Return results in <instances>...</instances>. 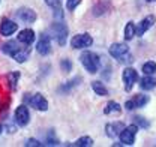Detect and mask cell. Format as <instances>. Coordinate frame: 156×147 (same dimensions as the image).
<instances>
[{"label":"cell","mask_w":156,"mask_h":147,"mask_svg":"<svg viewBox=\"0 0 156 147\" xmlns=\"http://www.w3.org/2000/svg\"><path fill=\"white\" fill-rule=\"evenodd\" d=\"M80 3H81V0H68L66 2V8H68V11H74Z\"/></svg>","instance_id":"obj_28"},{"label":"cell","mask_w":156,"mask_h":147,"mask_svg":"<svg viewBox=\"0 0 156 147\" xmlns=\"http://www.w3.org/2000/svg\"><path fill=\"white\" fill-rule=\"evenodd\" d=\"M20 48H21V47L18 45V42H15V41H9V42H6V44L2 45L3 53L8 54V56H11V57H14V56L17 54Z\"/></svg>","instance_id":"obj_15"},{"label":"cell","mask_w":156,"mask_h":147,"mask_svg":"<svg viewBox=\"0 0 156 147\" xmlns=\"http://www.w3.org/2000/svg\"><path fill=\"white\" fill-rule=\"evenodd\" d=\"M18 42L24 45H32L35 42V32L32 29H24L18 33Z\"/></svg>","instance_id":"obj_13"},{"label":"cell","mask_w":156,"mask_h":147,"mask_svg":"<svg viewBox=\"0 0 156 147\" xmlns=\"http://www.w3.org/2000/svg\"><path fill=\"white\" fill-rule=\"evenodd\" d=\"M30 53H32L30 47H29V45H26V47H21V48L18 50V53L14 56L12 59H14L15 62H18V63H24V62L30 57Z\"/></svg>","instance_id":"obj_16"},{"label":"cell","mask_w":156,"mask_h":147,"mask_svg":"<svg viewBox=\"0 0 156 147\" xmlns=\"http://www.w3.org/2000/svg\"><path fill=\"white\" fill-rule=\"evenodd\" d=\"M110 54L119 62H132V56L129 54V47L126 44H113L110 47Z\"/></svg>","instance_id":"obj_2"},{"label":"cell","mask_w":156,"mask_h":147,"mask_svg":"<svg viewBox=\"0 0 156 147\" xmlns=\"http://www.w3.org/2000/svg\"><path fill=\"white\" fill-rule=\"evenodd\" d=\"M53 32H54V36L57 39L58 45H65L66 44V39H68V27H66V24H63V23H54L53 24Z\"/></svg>","instance_id":"obj_7"},{"label":"cell","mask_w":156,"mask_h":147,"mask_svg":"<svg viewBox=\"0 0 156 147\" xmlns=\"http://www.w3.org/2000/svg\"><path fill=\"white\" fill-rule=\"evenodd\" d=\"M92 89H93V92L96 93L98 96H107V95H108L107 87H105L101 81H93V83H92Z\"/></svg>","instance_id":"obj_20"},{"label":"cell","mask_w":156,"mask_h":147,"mask_svg":"<svg viewBox=\"0 0 156 147\" xmlns=\"http://www.w3.org/2000/svg\"><path fill=\"white\" fill-rule=\"evenodd\" d=\"M6 78H8V86H9V89H11L12 92L17 90L18 80H20V72H9Z\"/></svg>","instance_id":"obj_18"},{"label":"cell","mask_w":156,"mask_h":147,"mask_svg":"<svg viewBox=\"0 0 156 147\" xmlns=\"http://www.w3.org/2000/svg\"><path fill=\"white\" fill-rule=\"evenodd\" d=\"M92 144H93V140L90 137H81V138H78L75 141V146L78 147H87V146H92Z\"/></svg>","instance_id":"obj_24"},{"label":"cell","mask_w":156,"mask_h":147,"mask_svg":"<svg viewBox=\"0 0 156 147\" xmlns=\"http://www.w3.org/2000/svg\"><path fill=\"white\" fill-rule=\"evenodd\" d=\"M18 30V24L14 23L12 20H2V24H0V33L3 36H11L14 35L15 32Z\"/></svg>","instance_id":"obj_9"},{"label":"cell","mask_w":156,"mask_h":147,"mask_svg":"<svg viewBox=\"0 0 156 147\" xmlns=\"http://www.w3.org/2000/svg\"><path fill=\"white\" fill-rule=\"evenodd\" d=\"M123 128H125L123 123L116 122V123H108V125L105 126V131H107V135H108L110 138H116V137H119V134L122 132Z\"/></svg>","instance_id":"obj_14"},{"label":"cell","mask_w":156,"mask_h":147,"mask_svg":"<svg viewBox=\"0 0 156 147\" xmlns=\"http://www.w3.org/2000/svg\"><path fill=\"white\" fill-rule=\"evenodd\" d=\"M60 68H62L63 72H71L72 71V62L69 59H65V60L60 62Z\"/></svg>","instance_id":"obj_26"},{"label":"cell","mask_w":156,"mask_h":147,"mask_svg":"<svg viewBox=\"0 0 156 147\" xmlns=\"http://www.w3.org/2000/svg\"><path fill=\"white\" fill-rule=\"evenodd\" d=\"M122 78H123V84H125V90L126 92H131L134 84L138 80V72H136L134 68H125V71L122 74Z\"/></svg>","instance_id":"obj_4"},{"label":"cell","mask_w":156,"mask_h":147,"mask_svg":"<svg viewBox=\"0 0 156 147\" xmlns=\"http://www.w3.org/2000/svg\"><path fill=\"white\" fill-rule=\"evenodd\" d=\"M132 102H134V105H135V108H140V107H144L147 102H149V96H146V95H136L135 98L132 99Z\"/></svg>","instance_id":"obj_22"},{"label":"cell","mask_w":156,"mask_h":147,"mask_svg":"<svg viewBox=\"0 0 156 147\" xmlns=\"http://www.w3.org/2000/svg\"><path fill=\"white\" fill-rule=\"evenodd\" d=\"M30 122V113L26 105H20L15 110V123L18 126H27Z\"/></svg>","instance_id":"obj_8"},{"label":"cell","mask_w":156,"mask_h":147,"mask_svg":"<svg viewBox=\"0 0 156 147\" xmlns=\"http://www.w3.org/2000/svg\"><path fill=\"white\" fill-rule=\"evenodd\" d=\"M120 111H122L120 105H119L117 102H114V101H111V102L107 104V107H105L104 113H105V114H119Z\"/></svg>","instance_id":"obj_21"},{"label":"cell","mask_w":156,"mask_h":147,"mask_svg":"<svg viewBox=\"0 0 156 147\" xmlns=\"http://www.w3.org/2000/svg\"><path fill=\"white\" fill-rule=\"evenodd\" d=\"M36 50H38L39 54L47 56L51 53V41L48 35H42L41 39L38 41V45H36Z\"/></svg>","instance_id":"obj_11"},{"label":"cell","mask_w":156,"mask_h":147,"mask_svg":"<svg viewBox=\"0 0 156 147\" xmlns=\"http://www.w3.org/2000/svg\"><path fill=\"white\" fill-rule=\"evenodd\" d=\"M17 17L18 20H21L23 23H27V24H32L36 21V12L33 9H29V8H21L17 11Z\"/></svg>","instance_id":"obj_10"},{"label":"cell","mask_w":156,"mask_h":147,"mask_svg":"<svg viewBox=\"0 0 156 147\" xmlns=\"http://www.w3.org/2000/svg\"><path fill=\"white\" fill-rule=\"evenodd\" d=\"M156 18L153 17V15H149V17H146L144 20H141L140 23H138V27H136V35L138 36H143L153 24H155Z\"/></svg>","instance_id":"obj_12"},{"label":"cell","mask_w":156,"mask_h":147,"mask_svg":"<svg viewBox=\"0 0 156 147\" xmlns=\"http://www.w3.org/2000/svg\"><path fill=\"white\" fill-rule=\"evenodd\" d=\"M146 2H155V0H146Z\"/></svg>","instance_id":"obj_32"},{"label":"cell","mask_w":156,"mask_h":147,"mask_svg":"<svg viewBox=\"0 0 156 147\" xmlns=\"http://www.w3.org/2000/svg\"><path fill=\"white\" fill-rule=\"evenodd\" d=\"M26 146H38V147H41L42 146V143H39L38 140H27V143H26Z\"/></svg>","instance_id":"obj_30"},{"label":"cell","mask_w":156,"mask_h":147,"mask_svg":"<svg viewBox=\"0 0 156 147\" xmlns=\"http://www.w3.org/2000/svg\"><path fill=\"white\" fill-rule=\"evenodd\" d=\"M136 132H138V126H136L135 123L134 125H129V126H125V128L122 129V132L119 134L120 143L123 146H132L135 143Z\"/></svg>","instance_id":"obj_3"},{"label":"cell","mask_w":156,"mask_h":147,"mask_svg":"<svg viewBox=\"0 0 156 147\" xmlns=\"http://www.w3.org/2000/svg\"><path fill=\"white\" fill-rule=\"evenodd\" d=\"M140 87L143 90H153L156 87V80L152 75H146L144 78L140 80Z\"/></svg>","instance_id":"obj_17"},{"label":"cell","mask_w":156,"mask_h":147,"mask_svg":"<svg viewBox=\"0 0 156 147\" xmlns=\"http://www.w3.org/2000/svg\"><path fill=\"white\" fill-rule=\"evenodd\" d=\"M78 83H80V78H74L72 81H69V84H65V86H63V87H62L60 90H62V92H63V90H66V92H68V90H69L71 87H74V86H77Z\"/></svg>","instance_id":"obj_29"},{"label":"cell","mask_w":156,"mask_h":147,"mask_svg":"<svg viewBox=\"0 0 156 147\" xmlns=\"http://www.w3.org/2000/svg\"><path fill=\"white\" fill-rule=\"evenodd\" d=\"M80 60L83 63V66L86 68V71L89 74H96L101 68V60L99 56L92 53V51H84L83 54L80 56Z\"/></svg>","instance_id":"obj_1"},{"label":"cell","mask_w":156,"mask_h":147,"mask_svg":"<svg viewBox=\"0 0 156 147\" xmlns=\"http://www.w3.org/2000/svg\"><path fill=\"white\" fill-rule=\"evenodd\" d=\"M135 35H136V26L132 21H129L126 24V27H125V39L126 41H131V39H134Z\"/></svg>","instance_id":"obj_19"},{"label":"cell","mask_w":156,"mask_h":147,"mask_svg":"<svg viewBox=\"0 0 156 147\" xmlns=\"http://www.w3.org/2000/svg\"><path fill=\"white\" fill-rule=\"evenodd\" d=\"M141 71L146 74V75H153L156 72V63L155 62H146L143 65V69Z\"/></svg>","instance_id":"obj_23"},{"label":"cell","mask_w":156,"mask_h":147,"mask_svg":"<svg viewBox=\"0 0 156 147\" xmlns=\"http://www.w3.org/2000/svg\"><path fill=\"white\" fill-rule=\"evenodd\" d=\"M93 44V39L90 35H87V33H81V35H77V36H74L71 39V45H72V48H75V50H83V48H87V47H90Z\"/></svg>","instance_id":"obj_6"},{"label":"cell","mask_w":156,"mask_h":147,"mask_svg":"<svg viewBox=\"0 0 156 147\" xmlns=\"http://www.w3.org/2000/svg\"><path fill=\"white\" fill-rule=\"evenodd\" d=\"M125 107H126V110H129V111L135 110V105H134V102H132V99H131V101H126V104H125Z\"/></svg>","instance_id":"obj_31"},{"label":"cell","mask_w":156,"mask_h":147,"mask_svg":"<svg viewBox=\"0 0 156 147\" xmlns=\"http://www.w3.org/2000/svg\"><path fill=\"white\" fill-rule=\"evenodd\" d=\"M0 134H2V125H0Z\"/></svg>","instance_id":"obj_33"},{"label":"cell","mask_w":156,"mask_h":147,"mask_svg":"<svg viewBox=\"0 0 156 147\" xmlns=\"http://www.w3.org/2000/svg\"><path fill=\"white\" fill-rule=\"evenodd\" d=\"M134 123H135L138 128H144V129H147L149 126H150V123H149L144 117H141V116H136V117H134Z\"/></svg>","instance_id":"obj_25"},{"label":"cell","mask_w":156,"mask_h":147,"mask_svg":"<svg viewBox=\"0 0 156 147\" xmlns=\"http://www.w3.org/2000/svg\"><path fill=\"white\" fill-rule=\"evenodd\" d=\"M26 101H27L29 105L33 107L35 110H39V111L48 110V102H47V99H45L41 93H35V95H32V96H27Z\"/></svg>","instance_id":"obj_5"},{"label":"cell","mask_w":156,"mask_h":147,"mask_svg":"<svg viewBox=\"0 0 156 147\" xmlns=\"http://www.w3.org/2000/svg\"><path fill=\"white\" fill-rule=\"evenodd\" d=\"M45 3L53 9H60L62 8V0H45Z\"/></svg>","instance_id":"obj_27"}]
</instances>
